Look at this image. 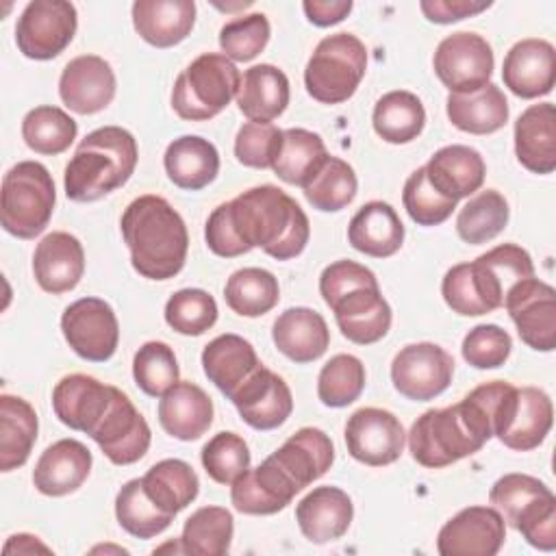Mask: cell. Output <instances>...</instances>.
<instances>
[{
  "instance_id": "14",
  "label": "cell",
  "mask_w": 556,
  "mask_h": 556,
  "mask_svg": "<svg viewBox=\"0 0 556 556\" xmlns=\"http://www.w3.org/2000/svg\"><path fill=\"white\" fill-rule=\"evenodd\" d=\"M504 306L528 348L536 352L556 348V291L552 285L534 276L523 278L508 289Z\"/></svg>"
},
{
  "instance_id": "33",
  "label": "cell",
  "mask_w": 556,
  "mask_h": 556,
  "mask_svg": "<svg viewBox=\"0 0 556 556\" xmlns=\"http://www.w3.org/2000/svg\"><path fill=\"white\" fill-rule=\"evenodd\" d=\"M261 365L252 343L232 332L215 337L202 350V369L206 378L228 400Z\"/></svg>"
},
{
  "instance_id": "46",
  "label": "cell",
  "mask_w": 556,
  "mask_h": 556,
  "mask_svg": "<svg viewBox=\"0 0 556 556\" xmlns=\"http://www.w3.org/2000/svg\"><path fill=\"white\" fill-rule=\"evenodd\" d=\"M76 122L59 106H35L22 119V139L24 143L46 156L65 152L76 139Z\"/></svg>"
},
{
  "instance_id": "8",
  "label": "cell",
  "mask_w": 556,
  "mask_h": 556,
  "mask_svg": "<svg viewBox=\"0 0 556 556\" xmlns=\"http://www.w3.org/2000/svg\"><path fill=\"white\" fill-rule=\"evenodd\" d=\"M367 70V48L352 33L324 37L304 70L306 91L321 104H341L354 96Z\"/></svg>"
},
{
  "instance_id": "11",
  "label": "cell",
  "mask_w": 556,
  "mask_h": 556,
  "mask_svg": "<svg viewBox=\"0 0 556 556\" xmlns=\"http://www.w3.org/2000/svg\"><path fill=\"white\" fill-rule=\"evenodd\" d=\"M432 65L450 93H471L489 83L495 59L482 35L458 30L437 46Z\"/></svg>"
},
{
  "instance_id": "17",
  "label": "cell",
  "mask_w": 556,
  "mask_h": 556,
  "mask_svg": "<svg viewBox=\"0 0 556 556\" xmlns=\"http://www.w3.org/2000/svg\"><path fill=\"white\" fill-rule=\"evenodd\" d=\"M506 539V521L493 506H467L443 523L437 536L441 556H495Z\"/></svg>"
},
{
  "instance_id": "41",
  "label": "cell",
  "mask_w": 556,
  "mask_h": 556,
  "mask_svg": "<svg viewBox=\"0 0 556 556\" xmlns=\"http://www.w3.org/2000/svg\"><path fill=\"white\" fill-rule=\"evenodd\" d=\"M326 156V143L317 132L306 128H287L280 135L271 169L287 185L302 187Z\"/></svg>"
},
{
  "instance_id": "44",
  "label": "cell",
  "mask_w": 556,
  "mask_h": 556,
  "mask_svg": "<svg viewBox=\"0 0 556 556\" xmlns=\"http://www.w3.org/2000/svg\"><path fill=\"white\" fill-rule=\"evenodd\" d=\"M235 519L224 506H202L182 526V554L224 556L230 549Z\"/></svg>"
},
{
  "instance_id": "40",
  "label": "cell",
  "mask_w": 556,
  "mask_h": 556,
  "mask_svg": "<svg viewBox=\"0 0 556 556\" xmlns=\"http://www.w3.org/2000/svg\"><path fill=\"white\" fill-rule=\"evenodd\" d=\"M148 497L165 513L174 515L187 508L200 491L193 467L180 458H165L152 465L141 478Z\"/></svg>"
},
{
  "instance_id": "6",
  "label": "cell",
  "mask_w": 556,
  "mask_h": 556,
  "mask_svg": "<svg viewBox=\"0 0 556 556\" xmlns=\"http://www.w3.org/2000/svg\"><path fill=\"white\" fill-rule=\"evenodd\" d=\"M241 87L237 65L219 52H204L193 59L176 78L172 106L180 119L204 122L222 113Z\"/></svg>"
},
{
  "instance_id": "58",
  "label": "cell",
  "mask_w": 556,
  "mask_h": 556,
  "mask_svg": "<svg viewBox=\"0 0 556 556\" xmlns=\"http://www.w3.org/2000/svg\"><path fill=\"white\" fill-rule=\"evenodd\" d=\"M515 530L536 549L552 552L556 549V497L545 495L532 502L517 519Z\"/></svg>"
},
{
  "instance_id": "55",
  "label": "cell",
  "mask_w": 556,
  "mask_h": 556,
  "mask_svg": "<svg viewBox=\"0 0 556 556\" xmlns=\"http://www.w3.org/2000/svg\"><path fill=\"white\" fill-rule=\"evenodd\" d=\"M513 350L510 334L497 324L473 326L460 345L463 358L476 369H497L502 367Z\"/></svg>"
},
{
  "instance_id": "35",
  "label": "cell",
  "mask_w": 556,
  "mask_h": 556,
  "mask_svg": "<svg viewBox=\"0 0 556 556\" xmlns=\"http://www.w3.org/2000/svg\"><path fill=\"white\" fill-rule=\"evenodd\" d=\"M239 111L250 122L271 124L289 104V78L271 63H258L243 72L237 93Z\"/></svg>"
},
{
  "instance_id": "19",
  "label": "cell",
  "mask_w": 556,
  "mask_h": 556,
  "mask_svg": "<svg viewBox=\"0 0 556 556\" xmlns=\"http://www.w3.org/2000/svg\"><path fill=\"white\" fill-rule=\"evenodd\" d=\"M241 419L254 430H274L282 426L293 410L289 384L261 365L230 397Z\"/></svg>"
},
{
  "instance_id": "7",
  "label": "cell",
  "mask_w": 556,
  "mask_h": 556,
  "mask_svg": "<svg viewBox=\"0 0 556 556\" xmlns=\"http://www.w3.org/2000/svg\"><path fill=\"white\" fill-rule=\"evenodd\" d=\"M54 202L56 191L48 167L37 161H20L2 178V228L17 239H35L46 230Z\"/></svg>"
},
{
  "instance_id": "34",
  "label": "cell",
  "mask_w": 556,
  "mask_h": 556,
  "mask_svg": "<svg viewBox=\"0 0 556 556\" xmlns=\"http://www.w3.org/2000/svg\"><path fill=\"white\" fill-rule=\"evenodd\" d=\"M348 241L354 250L387 258L393 256L404 243V224L395 208L382 200L363 204L348 226Z\"/></svg>"
},
{
  "instance_id": "47",
  "label": "cell",
  "mask_w": 556,
  "mask_h": 556,
  "mask_svg": "<svg viewBox=\"0 0 556 556\" xmlns=\"http://www.w3.org/2000/svg\"><path fill=\"white\" fill-rule=\"evenodd\" d=\"M117 523L137 539H152L169 528L174 515L161 510L146 493L141 478L128 480L115 497Z\"/></svg>"
},
{
  "instance_id": "20",
  "label": "cell",
  "mask_w": 556,
  "mask_h": 556,
  "mask_svg": "<svg viewBox=\"0 0 556 556\" xmlns=\"http://www.w3.org/2000/svg\"><path fill=\"white\" fill-rule=\"evenodd\" d=\"M502 80L517 98L547 96L556 83V50L549 41L528 37L504 56Z\"/></svg>"
},
{
  "instance_id": "13",
  "label": "cell",
  "mask_w": 556,
  "mask_h": 556,
  "mask_svg": "<svg viewBox=\"0 0 556 556\" xmlns=\"http://www.w3.org/2000/svg\"><path fill=\"white\" fill-rule=\"evenodd\" d=\"M61 330L70 348L85 361H109L119 341L115 311L102 298H80L61 315Z\"/></svg>"
},
{
  "instance_id": "48",
  "label": "cell",
  "mask_w": 556,
  "mask_h": 556,
  "mask_svg": "<svg viewBox=\"0 0 556 556\" xmlns=\"http://www.w3.org/2000/svg\"><path fill=\"white\" fill-rule=\"evenodd\" d=\"M365 389V365L352 354H334L319 371L317 397L330 408H343Z\"/></svg>"
},
{
  "instance_id": "51",
  "label": "cell",
  "mask_w": 556,
  "mask_h": 556,
  "mask_svg": "<svg viewBox=\"0 0 556 556\" xmlns=\"http://www.w3.org/2000/svg\"><path fill=\"white\" fill-rule=\"evenodd\" d=\"M202 465L211 480L232 484L250 469V450L237 432H217L202 447Z\"/></svg>"
},
{
  "instance_id": "24",
  "label": "cell",
  "mask_w": 556,
  "mask_h": 556,
  "mask_svg": "<svg viewBox=\"0 0 556 556\" xmlns=\"http://www.w3.org/2000/svg\"><path fill=\"white\" fill-rule=\"evenodd\" d=\"M91 452L76 439H59L35 463L33 484L48 497H63L83 486L91 471Z\"/></svg>"
},
{
  "instance_id": "15",
  "label": "cell",
  "mask_w": 556,
  "mask_h": 556,
  "mask_svg": "<svg viewBox=\"0 0 556 556\" xmlns=\"http://www.w3.org/2000/svg\"><path fill=\"white\" fill-rule=\"evenodd\" d=\"M406 443L402 421L384 408L365 406L354 410L345 424V445L354 460L369 467L395 463Z\"/></svg>"
},
{
  "instance_id": "42",
  "label": "cell",
  "mask_w": 556,
  "mask_h": 556,
  "mask_svg": "<svg viewBox=\"0 0 556 556\" xmlns=\"http://www.w3.org/2000/svg\"><path fill=\"white\" fill-rule=\"evenodd\" d=\"M358 180L352 165L339 156H326L302 185L308 204L324 213H337L356 198Z\"/></svg>"
},
{
  "instance_id": "60",
  "label": "cell",
  "mask_w": 556,
  "mask_h": 556,
  "mask_svg": "<svg viewBox=\"0 0 556 556\" xmlns=\"http://www.w3.org/2000/svg\"><path fill=\"white\" fill-rule=\"evenodd\" d=\"M302 9L311 24L326 28L348 17L352 11V0H304Z\"/></svg>"
},
{
  "instance_id": "53",
  "label": "cell",
  "mask_w": 556,
  "mask_h": 556,
  "mask_svg": "<svg viewBox=\"0 0 556 556\" xmlns=\"http://www.w3.org/2000/svg\"><path fill=\"white\" fill-rule=\"evenodd\" d=\"M271 35L267 15L250 13L226 22L219 30V46L230 61H252L258 56Z\"/></svg>"
},
{
  "instance_id": "57",
  "label": "cell",
  "mask_w": 556,
  "mask_h": 556,
  "mask_svg": "<svg viewBox=\"0 0 556 556\" xmlns=\"http://www.w3.org/2000/svg\"><path fill=\"white\" fill-rule=\"evenodd\" d=\"M361 287H378V278L369 267L350 258L330 263L328 267H324L319 276V293L330 308L348 291H354Z\"/></svg>"
},
{
  "instance_id": "61",
  "label": "cell",
  "mask_w": 556,
  "mask_h": 556,
  "mask_svg": "<svg viewBox=\"0 0 556 556\" xmlns=\"http://www.w3.org/2000/svg\"><path fill=\"white\" fill-rule=\"evenodd\" d=\"M4 554H35V552H41V554H50L52 549L48 545H43L37 536L33 534H13L9 536V541L4 543L2 547Z\"/></svg>"
},
{
  "instance_id": "12",
  "label": "cell",
  "mask_w": 556,
  "mask_h": 556,
  "mask_svg": "<svg viewBox=\"0 0 556 556\" xmlns=\"http://www.w3.org/2000/svg\"><path fill=\"white\" fill-rule=\"evenodd\" d=\"M452 376V354L430 341L404 345L391 361L395 391L415 402H428L441 395L450 387Z\"/></svg>"
},
{
  "instance_id": "26",
  "label": "cell",
  "mask_w": 556,
  "mask_h": 556,
  "mask_svg": "<svg viewBox=\"0 0 556 556\" xmlns=\"http://www.w3.org/2000/svg\"><path fill=\"white\" fill-rule=\"evenodd\" d=\"M332 313L341 334L356 345L376 343L391 328V306L382 298L380 287L348 291L334 302Z\"/></svg>"
},
{
  "instance_id": "54",
  "label": "cell",
  "mask_w": 556,
  "mask_h": 556,
  "mask_svg": "<svg viewBox=\"0 0 556 556\" xmlns=\"http://www.w3.org/2000/svg\"><path fill=\"white\" fill-rule=\"evenodd\" d=\"M545 495H552V491L543 480L528 473H506L491 486L489 502L493 504V508L500 510L504 521H508V526L515 528L519 515L532 502Z\"/></svg>"
},
{
  "instance_id": "5",
  "label": "cell",
  "mask_w": 556,
  "mask_h": 556,
  "mask_svg": "<svg viewBox=\"0 0 556 556\" xmlns=\"http://www.w3.org/2000/svg\"><path fill=\"white\" fill-rule=\"evenodd\" d=\"M139 150L132 132L122 126L91 130L65 165V195L74 202H96L128 182Z\"/></svg>"
},
{
  "instance_id": "36",
  "label": "cell",
  "mask_w": 556,
  "mask_h": 556,
  "mask_svg": "<svg viewBox=\"0 0 556 556\" xmlns=\"http://www.w3.org/2000/svg\"><path fill=\"white\" fill-rule=\"evenodd\" d=\"M169 180L187 191H200L217 178L219 152L198 135H182L174 139L163 156Z\"/></svg>"
},
{
  "instance_id": "27",
  "label": "cell",
  "mask_w": 556,
  "mask_h": 556,
  "mask_svg": "<svg viewBox=\"0 0 556 556\" xmlns=\"http://www.w3.org/2000/svg\"><path fill=\"white\" fill-rule=\"evenodd\" d=\"M515 154L532 174L556 169V109L552 102L532 104L517 117Z\"/></svg>"
},
{
  "instance_id": "18",
  "label": "cell",
  "mask_w": 556,
  "mask_h": 556,
  "mask_svg": "<svg viewBox=\"0 0 556 556\" xmlns=\"http://www.w3.org/2000/svg\"><path fill=\"white\" fill-rule=\"evenodd\" d=\"M115 72L109 61L98 54H80L72 59L59 78V96L63 104L78 115H93L106 109L115 98Z\"/></svg>"
},
{
  "instance_id": "3",
  "label": "cell",
  "mask_w": 556,
  "mask_h": 556,
  "mask_svg": "<svg viewBox=\"0 0 556 556\" xmlns=\"http://www.w3.org/2000/svg\"><path fill=\"white\" fill-rule=\"evenodd\" d=\"M119 228L130 263L143 278L169 280L185 267L189 232L165 198L154 193L135 198L124 208Z\"/></svg>"
},
{
  "instance_id": "22",
  "label": "cell",
  "mask_w": 556,
  "mask_h": 556,
  "mask_svg": "<svg viewBox=\"0 0 556 556\" xmlns=\"http://www.w3.org/2000/svg\"><path fill=\"white\" fill-rule=\"evenodd\" d=\"M295 493L300 489L271 456L230 484V502L243 515H274L287 508Z\"/></svg>"
},
{
  "instance_id": "32",
  "label": "cell",
  "mask_w": 556,
  "mask_h": 556,
  "mask_svg": "<svg viewBox=\"0 0 556 556\" xmlns=\"http://www.w3.org/2000/svg\"><path fill=\"white\" fill-rule=\"evenodd\" d=\"M269 456L302 491L304 486H308L330 469L334 460V445L324 430L306 426L293 432Z\"/></svg>"
},
{
  "instance_id": "43",
  "label": "cell",
  "mask_w": 556,
  "mask_h": 556,
  "mask_svg": "<svg viewBox=\"0 0 556 556\" xmlns=\"http://www.w3.org/2000/svg\"><path fill=\"white\" fill-rule=\"evenodd\" d=\"M224 300L241 317H261L280 300V287L271 271L243 267L230 274L224 287Z\"/></svg>"
},
{
  "instance_id": "45",
  "label": "cell",
  "mask_w": 556,
  "mask_h": 556,
  "mask_svg": "<svg viewBox=\"0 0 556 556\" xmlns=\"http://www.w3.org/2000/svg\"><path fill=\"white\" fill-rule=\"evenodd\" d=\"M510 208L506 198L495 189H484L469 198L458 211L456 232L469 245H482L495 239L508 224Z\"/></svg>"
},
{
  "instance_id": "31",
  "label": "cell",
  "mask_w": 556,
  "mask_h": 556,
  "mask_svg": "<svg viewBox=\"0 0 556 556\" xmlns=\"http://www.w3.org/2000/svg\"><path fill=\"white\" fill-rule=\"evenodd\" d=\"M193 24V0H137L132 4V26L154 48H172L185 41Z\"/></svg>"
},
{
  "instance_id": "10",
  "label": "cell",
  "mask_w": 556,
  "mask_h": 556,
  "mask_svg": "<svg viewBox=\"0 0 556 556\" xmlns=\"http://www.w3.org/2000/svg\"><path fill=\"white\" fill-rule=\"evenodd\" d=\"M78 26L76 7L67 0H33L15 24V43L26 59L50 61L74 39Z\"/></svg>"
},
{
  "instance_id": "59",
  "label": "cell",
  "mask_w": 556,
  "mask_h": 556,
  "mask_svg": "<svg viewBox=\"0 0 556 556\" xmlns=\"http://www.w3.org/2000/svg\"><path fill=\"white\" fill-rule=\"evenodd\" d=\"M491 2H476V0H421L419 9L426 20L434 24H452L471 15L486 11Z\"/></svg>"
},
{
  "instance_id": "52",
  "label": "cell",
  "mask_w": 556,
  "mask_h": 556,
  "mask_svg": "<svg viewBox=\"0 0 556 556\" xmlns=\"http://www.w3.org/2000/svg\"><path fill=\"white\" fill-rule=\"evenodd\" d=\"M402 202L408 217L419 226H439L456 208V200L439 193L426 176V167H417L404 182Z\"/></svg>"
},
{
  "instance_id": "28",
  "label": "cell",
  "mask_w": 556,
  "mask_h": 556,
  "mask_svg": "<svg viewBox=\"0 0 556 556\" xmlns=\"http://www.w3.org/2000/svg\"><path fill=\"white\" fill-rule=\"evenodd\" d=\"M428 182L450 200H463L476 193L486 174L484 159L478 150L460 143L437 150L424 165Z\"/></svg>"
},
{
  "instance_id": "30",
  "label": "cell",
  "mask_w": 556,
  "mask_h": 556,
  "mask_svg": "<svg viewBox=\"0 0 556 556\" xmlns=\"http://www.w3.org/2000/svg\"><path fill=\"white\" fill-rule=\"evenodd\" d=\"M271 339L278 352L289 361L313 363L326 354L330 345V330L317 311L308 306H293L276 317Z\"/></svg>"
},
{
  "instance_id": "39",
  "label": "cell",
  "mask_w": 556,
  "mask_h": 556,
  "mask_svg": "<svg viewBox=\"0 0 556 556\" xmlns=\"http://www.w3.org/2000/svg\"><path fill=\"white\" fill-rule=\"evenodd\" d=\"M371 124L382 141L395 146L410 143L426 126V109L415 93L395 89L378 98Z\"/></svg>"
},
{
  "instance_id": "9",
  "label": "cell",
  "mask_w": 556,
  "mask_h": 556,
  "mask_svg": "<svg viewBox=\"0 0 556 556\" xmlns=\"http://www.w3.org/2000/svg\"><path fill=\"white\" fill-rule=\"evenodd\" d=\"M554 421L549 395L536 387H513L508 382L493 415V437L515 452L539 447Z\"/></svg>"
},
{
  "instance_id": "16",
  "label": "cell",
  "mask_w": 556,
  "mask_h": 556,
  "mask_svg": "<svg viewBox=\"0 0 556 556\" xmlns=\"http://www.w3.org/2000/svg\"><path fill=\"white\" fill-rule=\"evenodd\" d=\"M113 465H132L146 456L152 432L130 397L115 387L113 400L89 434Z\"/></svg>"
},
{
  "instance_id": "50",
  "label": "cell",
  "mask_w": 556,
  "mask_h": 556,
  "mask_svg": "<svg viewBox=\"0 0 556 556\" xmlns=\"http://www.w3.org/2000/svg\"><path fill=\"white\" fill-rule=\"evenodd\" d=\"M165 321L172 330L200 337L217 321V302L204 289H180L165 304Z\"/></svg>"
},
{
  "instance_id": "29",
  "label": "cell",
  "mask_w": 556,
  "mask_h": 556,
  "mask_svg": "<svg viewBox=\"0 0 556 556\" xmlns=\"http://www.w3.org/2000/svg\"><path fill=\"white\" fill-rule=\"evenodd\" d=\"M159 424L178 441L200 439L213 424V402L206 391L193 382H176L159 400Z\"/></svg>"
},
{
  "instance_id": "21",
  "label": "cell",
  "mask_w": 556,
  "mask_h": 556,
  "mask_svg": "<svg viewBox=\"0 0 556 556\" xmlns=\"http://www.w3.org/2000/svg\"><path fill=\"white\" fill-rule=\"evenodd\" d=\"M115 387L87 374L63 376L52 389V408L61 424L91 434L113 400Z\"/></svg>"
},
{
  "instance_id": "49",
  "label": "cell",
  "mask_w": 556,
  "mask_h": 556,
  "mask_svg": "<svg viewBox=\"0 0 556 556\" xmlns=\"http://www.w3.org/2000/svg\"><path fill=\"white\" fill-rule=\"evenodd\" d=\"M178 361L167 343L148 341L135 352L132 378L146 395L161 397L178 382Z\"/></svg>"
},
{
  "instance_id": "1",
  "label": "cell",
  "mask_w": 556,
  "mask_h": 556,
  "mask_svg": "<svg viewBox=\"0 0 556 556\" xmlns=\"http://www.w3.org/2000/svg\"><path fill=\"white\" fill-rule=\"evenodd\" d=\"M506 387L504 380H491L476 387L458 404L419 415L408 432L410 456L428 469H441L480 452L493 437L495 406Z\"/></svg>"
},
{
  "instance_id": "56",
  "label": "cell",
  "mask_w": 556,
  "mask_h": 556,
  "mask_svg": "<svg viewBox=\"0 0 556 556\" xmlns=\"http://www.w3.org/2000/svg\"><path fill=\"white\" fill-rule=\"evenodd\" d=\"M282 130L274 124L261 122H245L235 137V156L241 165L254 169L271 167L274 154L278 150Z\"/></svg>"
},
{
  "instance_id": "37",
  "label": "cell",
  "mask_w": 556,
  "mask_h": 556,
  "mask_svg": "<svg viewBox=\"0 0 556 556\" xmlns=\"http://www.w3.org/2000/svg\"><path fill=\"white\" fill-rule=\"evenodd\" d=\"M445 111L450 122L469 135H491L508 122V100L493 83L471 93H450Z\"/></svg>"
},
{
  "instance_id": "4",
  "label": "cell",
  "mask_w": 556,
  "mask_h": 556,
  "mask_svg": "<svg viewBox=\"0 0 556 556\" xmlns=\"http://www.w3.org/2000/svg\"><path fill=\"white\" fill-rule=\"evenodd\" d=\"M532 276V256L521 245L502 243L471 263L450 267L441 282V295L454 313L478 317L504 306L508 289Z\"/></svg>"
},
{
  "instance_id": "38",
  "label": "cell",
  "mask_w": 556,
  "mask_h": 556,
  "mask_svg": "<svg viewBox=\"0 0 556 556\" xmlns=\"http://www.w3.org/2000/svg\"><path fill=\"white\" fill-rule=\"evenodd\" d=\"M37 413L17 395H0V469L13 471L22 467L37 441Z\"/></svg>"
},
{
  "instance_id": "23",
  "label": "cell",
  "mask_w": 556,
  "mask_h": 556,
  "mask_svg": "<svg viewBox=\"0 0 556 556\" xmlns=\"http://www.w3.org/2000/svg\"><path fill=\"white\" fill-rule=\"evenodd\" d=\"M33 274L46 293L72 291L85 274L83 243L63 230L46 235L35 248Z\"/></svg>"
},
{
  "instance_id": "2",
  "label": "cell",
  "mask_w": 556,
  "mask_h": 556,
  "mask_svg": "<svg viewBox=\"0 0 556 556\" xmlns=\"http://www.w3.org/2000/svg\"><path fill=\"white\" fill-rule=\"evenodd\" d=\"M224 204L243 252L261 248L276 261H289L304 252L311 237L308 217L282 189L274 185L252 187Z\"/></svg>"
},
{
  "instance_id": "25",
  "label": "cell",
  "mask_w": 556,
  "mask_h": 556,
  "mask_svg": "<svg viewBox=\"0 0 556 556\" xmlns=\"http://www.w3.org/2000/svg\"><path fill=\"white\" fill-rule=\"evenodd\" d=\"M354 517L350 495L339 486H315L295 506V521L300 532L317 545L341 539Z\"/></svg>"
}]
</instances>
